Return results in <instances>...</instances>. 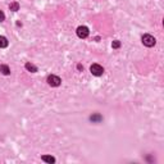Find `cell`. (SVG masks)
<instances>
[{
    "instance_id": "cell-1",
    "label": "cell",
    "mask_w": 164,
    "mask_h": 164,
    "mask_svg": "<svg viewBox=\"0 0 164 164\" xmlns=\"http://www.w3.org/2000/svg\"><path fill=\"white\" fill-rule=\"evenodd\" d=\"M142 44L147 46V48H151V46L155 45V38L151 36V35H144L142 36Z\"/></svg>"
},
{
    "instance_id": "cell-2",
    "label": "cell",
    "mask_w": 164,
    "mask_h": 164,
    "mask_svg": "<svg viewBox=\"0 0 164 164\" xmlns=\"http://www.w3.org/2000/svg\"><path fill=\"white\" fill-rule=\"evenodd\" d=\"M90 71H91L94 76H101L104 73V68L99 64H92L91 67H90Z\"/></svg>"
},
{
    "instance_id": "cell-3",
    "label": "cell",
    "mask_w": 164,
    "mask_h": 164,
    "mask_svg": "<svg viewBox=\"0 0 164 164\" xmlns=\"http://www.w3.org/2000/svg\"><path fill=\"white\" fill-rule=\"evenodd\" d=\"M89 28L86 26H80L78 28H77V36L80 38H86L89 36Z\"/></svg>"
},
{
    "instance_id": "cell-4",
    "label": "cell",
    "mask_w": 164,
    "mask_h": 164,
    "mask_svg": "<svg viewBox=\"0 0 164 164\" xmlns=\"http://www.w3.org/2000/svg\"><path fill=\"white\" fill-rule=\"evenodd\" d=\"M60 82H62V80H60L58 76L52 75V76L48 77V83H49L50 86H54V87H57V86L60 85Z\"/></svg>"
},
{
    "instance_id": "cell-5",
    "label": "cell",
    "mask_w": 164,
    "mask_h": 164,
    "mask_svg": "<svg viewBox=\"0 0 164 164\" xmlns=\"http://www.w3.org/2000/svg\"><path fill=\"white\" fill-rule=\"evenodd\" d=\"M0 72L3 73V75H9L10 73V69H9V67H8V65H5V64H1L0 65Z\"/></svg>"
},
{
    "instance_id": "cell-6",
    "label": "cell",
    "mask_w": 164,
    "mask_h": 164,
    "mask_svg": "<svg viewBox=\"0 0 164 164\" xmlns=\"http://www.w3.org/2000/svg\"><path fill=\"white\" fill-rule=\"evenodd\" d=\"M26 69L27 71H30V72H37V67H35L33 64H31V63H27L26 64Z\"/></svg>"
},
{
    "instance_id": "cell-7",
    "label": "cell",
    "mask_w": 164,
    "mask_h": 164,
    "mask_svg": "<svg viewBox=\"0 0 164 164\" xmlns=\"http://www.w3.org/2000/svg\"><path fill=\"white\" fill-rule=\"evenodd\" d=\"M41 159L44 162H46V163H54V162H55V159H54L53 157H49V155H42Z\"/></svg>"
},
{
    "instance_id": "cell-8",
    "label": "cell",
    "mask_w": 164,
    "mask_h": 164,
    "mask_svg": "<svg viewBox=\"0 0 164 164\" xmlns=\"http://www.w3.org/2000/svg\"><path fill=\"white\" fill-rule=\"evenodd\" d=\"M8 46V40L4 36H0V48H7Z\"/></svg>"
},
{
    "instance_id": "cell-9",
    "label": "cell",
    "mask_w": 164,
    "mask_h": 164,
    "mask_svg": "<svg viewBox=\"0 0 164 164\" xmlns=\"http://www.w3.org/2000/svg\"><path fill=\"white\" fill-rule=\"evenodd\" d=\"M9 8H10V10H13V12H17V10L19 9V4H18L17 1H14V3H10Z\"/></svg>"
},
{
    "instance_id": "cell-10",
    "label": "cell",
    "mask_w": 164,
    "mask_h": 164,
    "mask_svg": "<svg viewBox=\"0 0 164 164\" xmlns=\"http://www.w3.org/2000/svg\"><path fill=\"white\" fill-rule=\"evenodd\" d=\"M112 46H113V48H114V49H118V48H119V46H120V42H119L118 40H115V41H113V44H112Z\"/></svg>"
},
{
    "instance_id": "cell-11",
    "label": "cell",
    "mask_w": 164,
    "mask_h": 164,
    "mask_svg": "<svg viewBox=\"0 0 164 164\" xmlns=\"http://www.w3.org/2000/svg\"><path fill=\"white\" fill-rule=\"evenodd\" d=\"M4 19H5V15H4V13L1 10H0V22H3Z\"/></svg>"
}]
</instances>
